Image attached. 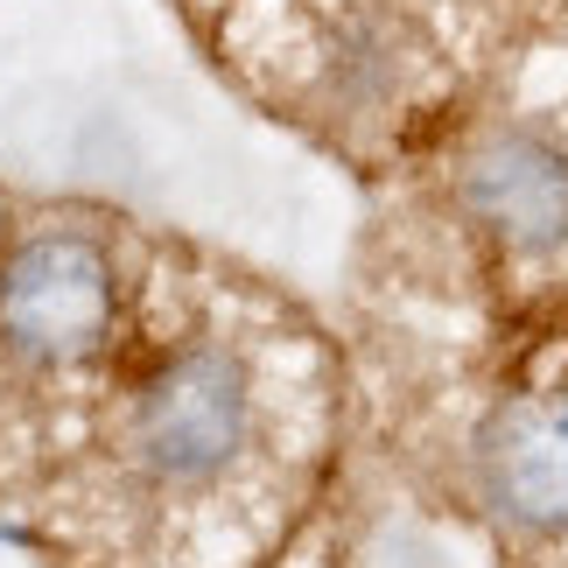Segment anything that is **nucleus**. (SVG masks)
Masks as SVG:
<instances>
[{"label":"nucleus","instance_id":"obj_3","mask_svg":"<svg viewBox=\"0 0 568 568\" xmlns=\"http://www.w3.org/2000/svg\"><path fill=\"white\" fill-rule=\"evenodd\" d=\"M470 225L513 253L568 246V148L534 126H491L456 176Z\"/></svg>","mask_w":568,"mask_h":568},{"label":"nucleus","instance_id":"obj_2","mask_svg":"<svg viewBox=\"0 0 568 568\" xmlns=\"http://www.w3.org/2000/svg\"><path fill=\"white\" fill-rule=\"evenodd\" d=\"M113 323V267L92 232H36L0 274V331L21 358L71 365Z\"/></svg>","mask_w":568,"mask_h":568},{"label":"nucleus","instance_id":"obj_1","mask_svg":"<svg viewBox=\"0 0 568 568\" xmlns=\"http://www.w3.org/2000/svg\"><path fill=\"white\" fill-rule=\"evenodd\" d=\"M134 464L155 485H211L246 443V365L225 344H190L141 386L134 400Z\"/></svg>","mask_w":568,"mask_h":568},{"label":"nucleus","instance_id":"obj_4","mask_svg":"<svg viewBox=\"0 0 568 568\" xmlns=\"http://www.w3.org/2000/svg\"><path fill=\"white\" fill-rule=\"evenodd\" d=\"M477 491L519 534L568 527V393L506 400L477 428Z\"/></svg>","mask_w":568,"mask_h":568}]
</instances>
